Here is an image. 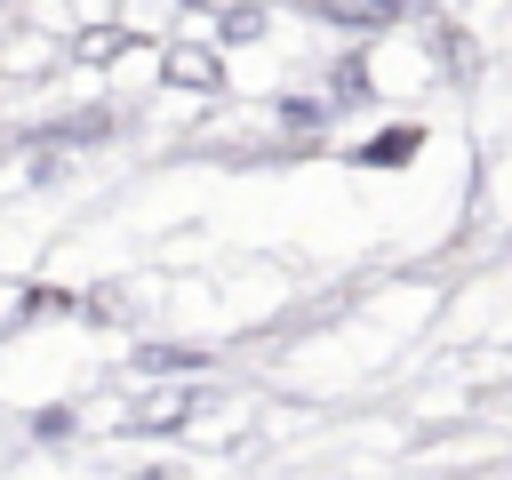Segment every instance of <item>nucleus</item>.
<instances>
[{"mask_svg": "<svg viewBox=\"0 0 512 480\" xmlns=\"http://www.w3.org/2000/svg\"><path fill=\"white\" fill-rule=\"evenodd\" d=\"M408 152H416V128H392V136H368V144H360L368 168H400Z\"/></svg>", "mask_w": 512, "mask_h": 480, "instance_id": "1", "label": "nucleus"}, {"mask_svg": "<svg viewBox=\"0 0 512 480\" xmlns=\"http://www.w3.org/2000/svg\"><path fill=\"white\" fill-rule=\"evenodd\" d=\"M320 16H376V24H384L392 0H320Z\"/></svg>", "mask_w": 512, "mask_h": 480, "instance_id": "2", "label": "nucleus"}]
</instances>
